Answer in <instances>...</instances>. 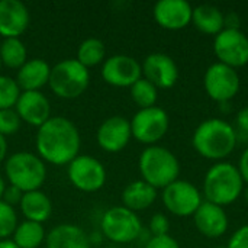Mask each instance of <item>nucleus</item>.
<instances>
[{
	"label": "nucleus",
	"instance_id": "obj_30",
	"mask_svg": "<svg viewBox=\"0 0 248 248\" xmlns=\"http://www.w3.org/2000/svg\"><path fill=\"white\" fill-rule=\"evenodd\" d=\"M17 227V215L13 206L0 199V240H9Z\"/></svg>",
	"mask_w": 248,
	"mask_h": 248
},
{
	"label": "nucleus",
	"instance_id": "obj_5",
	"mask_svg": "<svg viewBox=\"0 0 248 248\" xmlns=\"http://www.w3.org/2000/svg\"><path fill=\"white\" fill-rule=\"evenodd\" d=\"M9 183L23 193L41 190L46 180V166L39 155L29 151L13 153L4 163Z\"/></svg>",
	"mask_w": 248,
	"mask_h": 248
},
{
	"label": "nucleus",
	"instance_id": "obj_22",
	"mask_svg": "<svg viewBox=\"0 0 248 248\" xmlns=\"http://www.w3.org/2000/svg\"><path fill=\"white\" fill-rule=\"evenodd\" d=\"M122 206L132 212H141L148 209L157 199V189L147 182L135 180L125 186L122 190Z\"/></svg>",
	"mask_w": 248,
	"mask_h": 248
},
{
	"label": "nucleus",
	"instance_id": "obj_19",
	"mask_svg": "<svg viewBox=\"0 0 248 248\" xmlns=\"http://www.w3.org/2000/svg\"><path fill=\"white\" fill-rule=\"evenodd\" d=\"M31 15L20 0H0V35L19 38L29 26Z\"/></svg>",
	"mask_w": 248,
	"mask_h": 248
},
{
	"label": "nucleus",
	"instance_id": "obj_39",
	"mask_svg": "<svg viewBox=\"0 0 248 248\" xmlns=\"http://www.w3.org/2000/svg\"><path fill=\"white\" fill-rule=\"evenodd\" d=\"M0 248H19L12 240H0Z\"/></svg>",
	"mask_w": 248,
	"mask_h": 248
},
{
	"label": "nucleus",
	"instance_id": "obj_29",
	"mask_svg": "<svg viewBox=\"0 0 248 248\" xmlns=\"http://www.w3.org/2000/svg\"><path fill=\"white\" fill-rule=\"evenodd\" d=\"M22 90L15 78L0 74V110L15 108Z\"/></svg>",
	"mask_w": 248,
	"mask_h": 248
},
{
	"label": "nucleus",
	"instance_id": "obj_35",
	"mask_svg": "<svg viewBox=\"0 0 248 248\" xmlns=\"http://www.w3.org/2000/svg\"><path fill=\"white\" fill-rule=\"evenodd\" d=\"M228 248H248V225H243L231 235Z\"/></svg>",
	"mask_w": 248,
	"mask_h": 248
},
{
	"label": "nucleus",
	"instance_id": "obj_11",
	"mask_svg": "<svg viewBox=\"0 0 248 248\" xmlns=\"http://www.w3.org/2000/svg\"><path fill=\"white\" fill-rule=\"evenodd\" d=\"M202 202L201 190L187 180L177 179L163 189V203L176 217H193Z\"/></svg>",
	"mask_w": 248,
	"mask_h": 248
},
{
	"label": "nucleus",
	"instance_id": "obj_13",
	"mask_svg": "<svg viewBox=\"0 0 248 248\" xmlns=\"http://www.w3.org/2000/svg\"><path fill=\"white\" fill-rule=\"evenodd\" d=\"M100 74L113 87H131L142 77V68L134 57L116 54L103 61Z\"/></svg>",
	"mask_w": 248,
	"mask_h": 248
},
{
	"label": "nucleus",
	"instance_id": "obj_40",
	"mask_svg": "<svg viewBox=\"0 0 248 248\" xmlns=\"http://www.w3.org/2000/svg\"><path fill=\"white\" fill-rule=\"evenodd\" d=\"M4 189H6V183H4L3 177L0 176V199H1V196H3V192H4Z\"/></svg>",
	"mask_w": 248,
	"mask_h": 248
},
{
	"label": "nucleus",
	"instance_id": "obj_3",
	"mask_svg": "<svg viewBox=\"0 0 248 248\" xmlns=\"http://www.w3.org/2000/svg\"><path fill=\"white\" fill-rule=\"evenodd\" d=\"M244 190V180L232 163H215L205 174L203 195L208 202L227 206L234 203Z\"/></svg>",
	"mask_w": 248,
	"mask_h": 248
},
{
	"label": "nucleus",
	"instance_id": "obj_41",
	"mask_svg": "<svg viewBox=\"0 0 248 248\" xmlns=\"http://www.w3.org/2000/svg\"><path fill=\"white\" fill-rule=\"evenodd\" d=\"M243 193H244V199H246V202L248 203V185L244 187V190H243Z\"/></svg>",
	"mask_w": 248,
	"mask_h": 248
},
{
	"label": "nucleus",
	"instance_id": "obj_36",
	"mask_svg": "<svg viewBox=\"0 0 248 248\" xmlns=\"http://www.w3.org/2000/svg\"><path fill=\"white\" fill-rule=\"evenodd\" d=\"M22 196H23V192L15 186H6L4 192H3V196H1V201L6 202L7 205L10 206H15V205H19L20 201H22Z\"/></svg>",
	"mask_w": 248,
	"mask_h": 248
},
{
	"label": "nucleus",
	"instance_id": "obj_23",
	"mask_svg": "<svg viewBox=\"0 0 248 248\" xmlns=\"http://www.w3.org/2000/svg\"><path fill=\"white\" fill-rule=\"evenodd\" d=\"M19 206L26 221L44 224L52 215V202L48 198V195L44 193L42 190L23 193Z\"/></svg>",
	"mask_w": 248,
	"mask_h": 248
},
{
	"label": "nucleus",
	"instance_id": "obj_2",
	"mask_svg": "<svg viewBox=\"0 0 248 248\" xmlns=\"http://www.w3.org/2000/svg\"><path fill=\"white\" fill-rule=\"evenodd\" d=\"M238 138L234 126L224 119L211 118L201 122L192 137L193 148L209 160H222L237 147Z\"/></svg>",
	"mask_w": 248,
	"mask_h": 248
},
{
	"label": "nucleus",
	"instance_id": "obj_26",
	"mask_svg": "<svg viewBox=\"0 0 248 248\" xmlns=\"http://www.w3.org/2000/svg\"><path fill=\"white\" fill-rule=\"evenodd\" d=\"M0 60L7 68L19 70L28 61V51L20 38H6L0 44Z\"/></svg>",
	"mask_w": 248,
	"mask_h": 248
},
{
	"label": "nucleus",
	"instance_id": "obj_34",
	"mask_svg": "<svg viewBox=\"0 0 248 248\" xmlns=\"http://www.w3.org/2000/svg\"><path fill=\"white\" fill-rule=\"evenodd\" d=\"M235 132H237V138H248V106L243 108L241 110H238L237 116H235V126H234Z\"/></svg>",
	"mask_w": 248,
	"mask_h": 248
},
{
	"label": "nucleus",
	"instance_id": "obj_7",
	"mask_svg": "<svg viewBox=\"0 0 248 248\" xmlns=\"http://www.w3.org/2000/svg\"><path fill=\"white\" fill-rule=\"evenodd\" d=\"M102 234L115 244H128L135 241L142 232L140 217L125 206L109 208L100 221Z\"/></svg>",
	"mask_w": 248,
	"mask_h": 248
},
{
	"label": "nucleus",
	"instance_id": "obj_42",
	"mask_svg": "<svg viewBox=\"0 0 248 248\" xmlns=\"http://www.w3.org/2000/svg\"><path fill=\"white\" fill-rule=\"evenodd\" d=\"M1 67H3V64H1V60H0V68H1Z\"/></svg>",
	"mask_w": 248,
	"mask_h": 248
},
{
	"label": "nucleus",
	"instance_id": "obj_27",
	"mask_svg": "<svg viewBox=\"0 0 248 248\" xmlns=\"http://www.w3.org/2000/svg\"><path fill=\"white\" fill-rule=\"evenodd\" d=\"M105 57H106L105 42L99 38H87L78 45L76 60L81 62L84 67L90 68L103 62Z\"/></svg>",
	"mask_w": 248,
	"mask_h": 248
},
{
	"label": "nucleus",
	"instance_id": "obj_15",
	"mask_svg": "<svg viewBox=\"0 0 248 248\" xmlns=\"http://www.w3.org/2000/svg\"><path fill=\"white\" fill-rule=\"evenodd\" d=\"M131 138V124L121 115H113L105 119L96 132L99 147L110 154L122 151L129 144Z\"/></svg>",
	"mask_w": 248,
	"mask_h": 248
},
{
	"label": "nucleus",
	"instance_id": "obj_37",
	"mask_svg": "<svg viewBox=\"0 0 248 248\" xmlns=\"http://www.w3.org/2000/svg\"><path fill=\"white\" fill-rule=\"evenodd\" d=\"M238 171L244 180V183L248 185V147L243 151L241 157H240V163H238Z\"/></svg>",
	"mask_w": 248,
	"mask_h": 248
},
{
	"label": "nucleus",
	"instance_id": "obj_4",
	"mask_svg": "<svg viewBox=\"0 0 248 248\" xmlns=\"http://www.w3.org/2000/svg\"><path fill=\"white\" fill-rule=\"evenodd\" d=\"M138 169L144 182L155 189H164L179 179L180 163L166 147L150 145L138 160Z\"/></svg>",
	"mask_w": 248,
	"mask_h": 248
},
{
	"label": "nucleus",
	"instance_id": "obj_9",
	"mask_svg": "<svg viewBox=\"0 0 248 248\" xmlns=\"http://www.w3.org/2000/svg\"><path fill=\"white\" fill-rule=\"evenodd\" d=\"M68 180L71 185L84 193L100 190L106 183V169L100 160L93 155L78 154L67 169Z\"/></svg>",
	"mask_w": 248,
	"mask_h": 248
},
{
	"label": "nucleus",
	"instance_id": "obj_18",
	"mask_svg": "<svg viewBox=\"0 0 248 248\" xmlns=\"http://www.w3.org/2000/svg\"><path fill=\"white\" fill-rule=\"evenodd\" d=\"M196 230L208 238H219L228 230V215L219 205L203 201L193 214Z\"/></svg>",
	"mask_w": 248,
	"mask_h": 248
},
{
	"label": "nucleus",
	"instance_id": "obj_14",
	"mask_svg": "<svg viewBox=\"0 0 248 248\" xmlns=\"http://www.w3.org/2000/svg\"><path fill=\"white\" fill-rule=\"evenodd\" d=\"M142 76L157 89H170L179 80V67L176 61L164 52L147 55L141 64Z\"/></svg>",
	"mask_w": 248,
	"mask_h": 248
},
{
	"label": "nucleus",
	"instance_id": "obj_6",
	"mask_svg": "<svg viewBox=\"0 0 248 248\" xmlns=\"http://www.w3.org/2000/svg\"><path fill=\"white\" fill-rule=\"evenodd\" d=\"M90 83V71L76 58H65L51 67L48 86L61 99L81 96Z\"/></svg>",
	"mask_w": 248,
	"mask_h": 248
},
{
	"label": "nucleus",
	"instance_id": "obj_1",
	"mask_svg": "<svg viewBox=\"0 0 248 248\" xmlns=\"http://www.w3.org/2000/svg\"><path fill=\"white\" fill-rule=\"evenodd\" d=\"M35 145L44 163L52 166H68L81 147L77 126L65 116H51L36 131Z\"/></svg>",
	"mask_w": 248,
	"mask_h": 248
},
{
	"label": "nucleus",
	"instance_id": "obj_10",
	"mask_svg": "<svg viewBox=\"0 0 248 248\" xmlns=\"http://www.w3.org/2000/svg\"><path fill=\"white\" fill-rule=\"evenodd\" d=\"M240 74L235 68L219 61L211 64L203 76V87L208 96L219 103L230 102L240 92Z\"/></svg>",
	"mask_w": 248,
	"mask_h": 248
},
{
	"label": "nucleus",
	"instance_id": "obj_21",
	"mask_svg": "<svg viewBox=\"0 0 248 248\" xmlns=\"http://www.w3.org/2000/svg\"><path fill=\"white\" fill-rule=\"evenodd\" d=\"M46 248H90L87 234L77 225L60 224L54 227L45 238Z\"/></svg>",
	"mask_w": 248,
	"mask_h": 248
},
{
	"label": "nucleus",
	"instance_id": "obj_38",
	"mask_svg": "<svg viewBox=\"0 0 248 248\" xmlns=\"http://www.w3.org/2000/svg\"><path fill=\"white\" fill-rule=\"evenodd\" d=\"M6 154H7V141H6V137L0 134V163L4 161Z\"/></svg>",
	"mask_w": 248,
	"mask_h": 248
},
{
	"label": "nucleus",
	"instance_id": "obj_28",
	"mask_svg": "<svg viewBox=\"0 0 248 248\" xmlns=\"http://www.w3.org/2000/svg\"><path fill=\"white\" fill-rule=\"evenodd\" d=\"M129 90H131V99L140 109L155 106L158 99V89L147 78L141 77L137 83H134L129 87Z\"/></svg>",
	"mask_w": 248,
	"mask_h": 248
},
{
	"label": "nucleus",
	"instance_id": "obj_25",
	"mask_svg": "<svg viewBox=\"0 0 248 248\" xmlns=\"http://www.w3.org/2000/svg\"><path fill=\"white\" fill-rule=\"evenodd\" d=\"M12 241L19 248H39L46 238V232L42 224L23 221L17 224Z\"/></svg>",
	"mask_w": 248,
	"mask_h": 248
},
{
	"label": "nucleus",
	"instance_id": "obj_33",
	"mask_svg": "<svg viewBox=\"0 0 248 248\" xmlns=\"http://www.w3.org/2000/svg\"><path fill=\"white\" fill-rule=\"evenodd\" d=\"M144 248H180V244L171 235L151 237Z\"/></svg>",
	"mask_w": 248,
	"mask_h": 248
},
{
	"label": "nucleus",
	"instance_id": "obj_8",
	"mask_svg": "<svg viewBox=\"0 0 248 248\" xmlns=\"http://www.w3.org/2000/svg\"><path fill=\"white\" fill-rule=\"evenodd\" d=\"M131 132L132 137L145 145H157V142L167 134L170 126V119L167 112L160 106H151L140 109L132 119Z\"/></svg>",
	"mask_w": 248,
	"mask_h": 248
},
{
	"label": "nucleus",
	"instance_id": "obj_31",
	"mask_svg": "<svg viewBox=\"0 0 248 248\" xmlns=\"http://www.w3.org/2000/svg\"><path fill=\"white\" fill-rule=\"evenodd\" d=\"M20 125H22V121H20L17 112L15 110V108L0 110V134L3 137L16 134L19 131Z\"/></svg>",
	"mask_w": 248,
	"mask_h": 248
},
{
	"label": "nucleus",
	"instance_id": "obj_16",
	"mask_svg": "<svg viewBox=\"0 0 248 248\" xmlns=\"http://www.w3.org/2000/svg\"><path fill=\"white\" fill-rule=\"evenodd\" d=\"M153 15L161 28L177 31L192 23L193 7L186 0H158L154 4Z\"/></svg>",
	"mask_w": 248,
	"mask_h": 248
},
{
	"label": "nucleus",
	"instance_id": "obj_32",
	"mask_svg": "<svg viewBox=\"0 0 248 248\" xmlns=\"http://www.w3.org/2000/svg\"><path fill=\"white\" fill-rule=\"evenodd\" d=\"M170 231V221L164 214H155L150 219V232L153 237L169 235Z\"/></svg>",
	"mask_w": 248,
	"mask_h": 248
},
{
	"label": "nucleus",
	"instance_id": "obj_17",
	"mask_svg": "<svg viewBox=\"0 0 248 248\" xmlns=\"http://www.w3.org/2000/svg\"><path fill=\"white\" fill-rule=\"evenodd\" d=\"M15 110L17 112L22 122L39 128L51 118V105L48 97L39 92H22Z\"/></svg>",
	"mask_w": 248,
	"mask_h": 248
},
{
	"label": "nucleus",
	"instance_id": "obj_20",
	"mask_svg": "<svg viewBox=\"0 0 248 248\" xmlns=\"http://www.w3.org/2000/svg\"><path fill=\"white\" fill-rule=\"evenodd\" d=\"M51 65L42 58L28 60L16 74V83L22 92H39L49 81Z\"/></svg>",
	"mask_w": 248,
	"mask_h": 248
},
{
	"label": "nucleus",
	"instance_id": "obj_24",
	"mask_svg": "<svg viewBox=\"0 0 248 248\" xmlns=\"http://www.w3.org/2000/svg\"><path fill=\"white\" fill-rule=\"evenodd\" d=\"M192 22L202 33L206 35L217 36L222 29H225V15L214 4H199L193 7Z\"/></svg>",
	"mask_w": 248,
	"mask_h": 248
},
{
	"label": "nucleus",
	"instance_id": "obj_12",
	"mask_svg": "<svg viewBox=\"0 0 248 248\" xmlns=\"http://www.w3.org/2000/svg\"><path fill=\"white\" fill-rule=\"evenodd\" d=\"M214 52L219 62L237 70L248 62V36L240 28H225L214 39Z\"/></svg>",
	"mask_w": 248,
	"mask_h": 248
}]
</instances>
